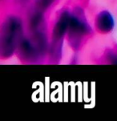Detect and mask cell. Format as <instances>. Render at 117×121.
<instances>
[{"instance_id": "6da1fadb", "label": "cell", "mask_w": 117, "mask_h": 121, "mask_svg": "<svg viewBox=\"0 0 117 121\" xmlns=\"http://www.w3.org/2000/svg\"><path fill=\"white\" fill-rule=\"evenodd\" d=\"M21 32V24L17 18H11L7 22L2 34V52L10 55L15 50L16 40Z\"/></svg>"}, {"instance_id": "277c9868", "label": "cell", "mask_w": 117, "mask_h": 121, "mask_svg": "<svg viewBox=\"0 0 117 121\" xmlns=\"http://www.w3.org/2000/svg\"><path fill=\"white\" fill-rule=\"evenodd\" d=\"M42 2H43V7H47V6L49 5L52 2V0H42Z\"/></svg>"}, {"instance_id": "7a4b0ae2", "label": "cell", "mask_w": 117, "mask_h": 121, "mask_svg": "<svg viewBox=\"0 0 117 121\" xmlns=\"http://www.w3.org/2000/svg\"><path fill=\"white\" fill-rule=\"evenodd\" d=\"M69 29L70 39H71L72 43L77 48L80 44L82 37L89 33V30H91L83 18V15L79 12L70 15Z\"/></svg>"}, {"instance_id": "3957f363", "label": "cell", "mask_w": 117, "mask_h": 121, "mask_svg": "<svg viewBox=\"0 0 117 121\" xmlns=\"http://www.w3.org/2000/svg\"><path fill=\"white\" fill-rule=\"evenodd\" d=\"M98 30L103 33H108L112 30L114 26V20L111 14L108 11H102L98 15L95 21Z\"/></svg>"}]
</instances>
